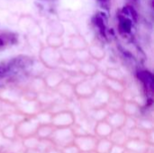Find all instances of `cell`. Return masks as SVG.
<instances>
[{
  "instance_id": "1",
  "label": "cell",
  "mask_w": 154,
  "mask_h": 153,
  "mask_svg": "<svg viewBox=\"0 0 154 153\" xmlns=\"http://www.w3.org/2000/svg\"><path fill=\"white\" fill-rule=\"evenodd\" d=\"M121 27L122 29L126 32H131V28H132V23L129 19L127 18H124L121 21Z\"/></svg>"
},
{
  "instance_id": "2",
  "label": "cell",
  "mask_w": 154,
  "mask_h": 153,
  "mask_svg": "<svg viewBox=\"0 0 154 153\" xmlns=\"http://www.w3.org/2000/svg\"><path fill=\"white\" fill-rule=\"evenodd\" d=\"M97 25L101 29V31L105 30V25H104V23H103V20L99 17L97 18Z\"/></svg>"
}]
</instances>
